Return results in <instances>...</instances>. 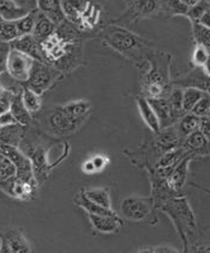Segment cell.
Masks as SVG:
<instances>
[{
    "instance_id": "1",
    "label": "cell",
    "mask_w": 210,
    "mask_h": 253,
    "mask_svg": "<svg viewBox=\"0 0 210 253\" xmlns=\"http://www.w3.org/2000/svg\"><path fill=\"white\" fill-rule=\"evenodd\" d=\"M96 36L110 48L134 62L139 69L142 65L147 63V56L156 48L150 40H146L119 24L104 27Z\"/></svg>"
},
{
    "instance_id": "2",
    "label": "cell",
    "mask_w": 210,
    "mask_h": 253,
    "mask_svg": "<svg viewBox=\"0 0 210 253\" xmlns=\"http://www.w3.org/2000/svg\"><path fill=\"white\" fill-rule=\"evenodd\" d=\"M171 60L172 55L156 47L147 56L148 69L142 76V95L146 98H166L173 89L171 79Z\"/></svg>"
},
{
    "instance_id": "3",
    "label": "cell",
    "mask_w": 210,
    "mask_h": 253,
    "mask_svg": "<svg viewBox=\"0 0 210 253\" xmlns=\"http://www.w3.org/2000/svg\"><path fill=\"white\" fill-rule=\"evenodd\" d=\"M159 211L166 214L172 220L173 227L181 238L182 246H184L182 252H186L187 246L198 232V223H196V216L193 211V208L187 202L185 194L167 200L160 207Z\"/></svg>"
},
{
    "instance_id": "4",
    "label": "cell",
    "mask_w": 210,
    "mask_h": 253,
    "mask_svg": "<svg viewBox=\"0 0 210 253\" xmlns=\"http://www.w3.org/2000/svg\"><path fill=\"white\" fill-rule=\"evenodd\" d=\"M157 208L152 196H127L121 204V214L126 220L157 224Z\"/></svg>"
},
{
    "instance_id": "5",
    "label": "cell",
    "mask_w": 210,
    "mask_h": 253,
    "mask_svg": "<svg viewBox=\"0 0 210 253\" xmlns=\"http://www.w3.org/2000/svg\"><path fill=\"white\" fill-rule=\"evenodd\" d=\"M19 148L32 162L33 171H35V176L37 178L38 184H43L51 173L52 169L55 167L48 160L49 146L43 144L42 141H38L37 143H35L26 134L23 141L20 142Z\"/></svg>"
},
{
    "instance_id": "6",
    "label": "cell",
    "mask_w": 210,
    "mask_h": 253,
    "mask_svg": "<svg viewBox=\"0 0 210 253\" xmlns=\"http://www.w3.org/2000/svg\"><path fill=\"white\" fill-rule=\"evenodd\" d=\"M64 76L65 75L62 72L58 71L57 69H55L51 65H47V63L35 60L31 72H29L28 80L23 85L32 90V91L42 95L46 91H48Z\"/></svg>"
},
{
    "instance_id": "7",
    "label": "cell",
    "mask_w": 210,
    "mask_h": 253,
    "mask_svg": "<svg viewBox=\"0 0 210 253\" xmlns=\"http://www.w3.org/2000/svg\"><path fill=\"white\" fill-rule=\"evenodd\" d=\"M87 118H76L72 115L67 114L66 112L61 109L60 105L52 107L49 113L47 114L46 126L47 129L55 135H70L78 132Z\"/></svg>"
},
{
    "instance_id": "8",
    "label": "cell",
    "mask_w": 210,
    "mask_h": 253,
    "mask_svg": "<svg viewBox=\"0 0 210 253\" xmlns=\"http://www.w3.org/2000/svg\"><path fill=\"white\" fill-rule=\"evenodd\" d=\"M29 242L20 229L8 227L0 232V253H29Z\"/></svg>"
},
{
    "instance_id": "9",
    "label": "cell",
    "mask_w": 210,
    "mask_h": 253,
    "mask_svg": "<svg viewBox=\"0 0 210 253\" xmlns=\"http://www.w3.org/2000/svg\"><path fill=\"white\" fill-rule=\"evenodd\" d=\"M33 58L24 55L22 52L12 49L9 53L8 66H6V72L9 76L18 84H24L29 78V72L32 69Z\"/></svg>"
},
{
    "instance_id": "10",
    "label": "cell",
    "mask_w": 210,
    "mask_h": 253,
    "mask_svg": "<svg viewBox=\"0 0 210 253\" xmlns=\"http://www.w3.org/2000/svg\"><path fill=\"white\" fill-rule=\"evenodd\" d=\"M148 100H150L151 105H152L153 110H155L156 115H157V118H159L161 129L175 126L178 122V119L184 115V113L178 112L177 109L173 108V105L171 104V101L168 100L167 96L166 98L148 99ZM185 114H186V113H185Z\"/></svg>"
},
{
    "instance_id": "11",
    "label": "cell",
    "mask_w": 210,
    "mask_h": 253,
    "mask_svg": "<svg viewBox=\"0 0 210 253\" xmlns=\"http://www.w3.org/2000/svg\"><path fill=\"white\" fill-rule=\"evenodd\" d=\"M160 12L161 8L159 0H133L124 18H127V23L132 24L143 18L155 17Z\"/></svg>"
},
{
    "instance_id": "12",
    "label": "cell",
    "mask_w": 210,
    "mask_h": 253,
    "mask_svg": "<svg viewBox=\"0 0 210 253\" xmlns=\"http://www.w3.org/2000/svg\"><path fill=\"white\" fill-rule=\"evenodd\" d=\"M173 87H194L203 92L210 94V78L207 75L203 70V67H194L189 74L181 76V78L176 79L172 81Z\"/></svg>"
},
{
    "instance_id": "13",
    "label": "cell",
    "mask_w": 210,
    "mask_h": 253,
    "mask_svg": "<svg viewBox=\"0 0 210 253\" xmlns=\"http://www.w3.org/2000/svg\"><path fill=\"white\" fill-rule=\"evenodd\" d=\"M181 147H184L195 160L210 156V141L199 129L186 135L182 139Z\"/></svg>"
},
{
    "instance_id": "14",
    "label": "cell",
    "mask_w": 210,
    "mask_h": 253,
    "mask_svg": "<svg viewBox=\"0 0 210 253\" xmlns=\"http://www.w3.org/2000/svg\"><path fill=\"white\" fill-rule=\"evenodd\" d=\"M94 233L96 234H115L123 227V220L119 215H99L87 214Z\"/></svg>"
},
{
    "instance_id": "15",
    "label": "cell",
    "mask_w": 210,
    "mask_h": 253,
    "mask_svg": "<svg viewBox=\"0 0 210 253\" xmlns=\"http://www.w3.org/2000/svg\"><path fill=\"white\" fill-rule=\"evenodd\" d=\"M195 158L189 153L187 156H185L181 161L178 162L175 167L172 169V171L168 175V185L171 186V189L175 191L177 195H184V186L186 185V178H187V172H189V166H190V162L194 161Z\"/></svg>"
},
{
    "instance_id": "16",
    "label": "cell",
    "mask_w": 210,
    "mask_h": 253,
    "mask_svg": "<svg viewBox=\"0 0 210 253\" xmlns=\"http://www.w3.org/2000/svg\"><path fill=\"white\" fill-rule=\"evenodd\" d=\"M10 47H12V49H15V51H19L24 55L29 56L33 60L43 62V56H42V52H41L40 43L33 37V35L19 36V37L10 42Z\"/></svg>"
},
{
    "instance_id": "17",
    "label": "cell",
    "mask_w": 210,
    "mask_h": 253,
    "mask_svg": "<svg viewBox=\"0 0 210 253\" xmlns=\"http://www.w3.org/2000/svg\"><path fill=\"white\" fill-rule=\"evenodd\" d=\"M135 104H137L139 114H141L143 123L146 124L147 128L152 133H159L161 130V126H160L159 118H157V115H156L150 100L144 95H137L135 96Z\"/></svg>"
},
{
    "instance_id": "18",
    "label": "cell",
    "mask_w": 210,
    "mask_h": 253,
    "mask_svg": "<svg viewBox=\"0 0 210 253\" xmlns=\"http://www.w3.org/2000/svg\"><path fill=\"white\" fill-rule=\"evenodd\" d=\"M28 128L29 126H24L19 123L3 126L0 128V143L19 147L20 142L23 141L24 135L28 132Z\"/></svg>"
},
{
    "instance_id": "19",
    "label": "cell",
    "mask_w": 210,
    "mask_h": 253,
    "mask_svg": "<svg viewBox=\"0 0 210 253\" xmlns=\"http://www.w3.org/2000/svg\"><path fill=\"white\" fill-rule=\"evenodd\" d=\"M36 9L48 17L56 24H58L66 18L61 0H36Z\"/></svg>"
},
{
    "instance_id": "20",
    "label": "cell",
    "mask_w": 210,
    "mask_h": 253,
    "mask_svg": "<svg viewBox=\"0 0 210 253\" xmlns=\"http://www.w3.org/2000/svg\"><path fill=\"white\" fill-rule=\"evenodd\" d=\"M61 3H62V9H64L66 19L71 20L72 23L80 27L89 0H61Z\"/></svg>"
},
{
    "instance_id": "21",
    "label": "cell",
    "mask_w": 210,
    "mask_h": 253,
    "mask_svg": "<svg viewBox=\"0 0 210 253\" xmlns=\"http://www.w3.org/2000/svg\"><path fill=\"white\" fill-rule=\"evenodd\" d=\"M10 112L14 115L17 123L22 124L24 126H31L33 124V115L28 112L22 99V90L15 94L14 99L12 101V107H10Z\"/></svg>"
},
{
    "instance_id": "22",
    "label": "cell",
    "mask_w": 210,
    "mask_h": 253,
    "mask_svg": "<svg viewBox=\"0 0 210 253\" xmlns=\"http://www.w3.org/2000/svg\"><path fill=\"white\" fill-rule=\"evenodd\" d=\"M74 204L80 207L81 209H84L86 211V214H99V215H118L113 209H108V208H104L101 205L96 204V203L91 202L89 198L85 196V194L81 191V193L76 194L75 198H74Z\"/></svg>"
},
{
    "instance_id": "23",
    "label": "cell",
    "mask_w": 210,
    "mask_h": 253,
    "mask_svg": "<svg viewBox=\"0 0 210 253\" xmlns=\"http://www.w3.org/2000/svg\"><path fill=\"white\" fill-rule=\"evenodd\" d=\"M56 29V23H53L48 17H46L44 14L38 12L37 20H36V26L33 29V37L37 40L38 43L46 41L47 38L51 37L53 33H55Z\"/></svg>"
},
{
    "instance_id": "24",
    "label": "cell",
    "mask_w": 210,
    "mask_h": 253,
    "mask_svg": "<svg viewBox=\"0 0 210 253\" xmlns=\"http://www.w3.org/2000/svg\"><path fill=\"white\" fill-rule=\"evenodd\" d=\"M31 9L20 5L17 0H0V18L6 20H17Z\"/></svg>"
},
{
    "instance_id": "25",
    "label": "cell",
    "mask_w": 210,
    "mask_h": 253,
    "mask_svg": "<svg viewBox=\"0 0 210 253\" xmlns=\"http://www.w3.org/2000/svg\"><path fill=\"white\" fill-rule=\"evenodd\" d=\"M81 191L91 202L96 203L104 208H108V209H112V198H110L109 187H85Z\"/></svg>"
},
{
    "instance_id": "26",
    "label": "cell",
    "mask_w": 210,
    "mask_h": 253,
    "mask_svg": "<svg viewBox=\"0 0 210 253\" xmlns=\"http://www.w3.org/2000/svg\"><path fill=\"white\" fill-rule=\"evenodd\" d=\"M186 252H210V225L196 232L187 246Z\"/></svg>"
},
{
    "instance_id": "27",
    "label": "cell",
    "mask_w": 210,
    "mask_h": 253,
    "mask_svg": "<svg viewBox=\"0 0 210 253\" xmlns=\"http://www.w3.org/2000/svg\"><path fill=\"white\" fill-rule=\"evenodd\" d=\"M60 108L72 117L87 118L91 109V103L89 100H72L66 104H61Z\"/></svg>"
},
{
    "instance_id": "28",
    "label": "cell",
    "mask_w": 210,
    "mask_h": 253,
    "mask_svg": "<svg viewBox=\"0 0 210 253\" xmlns=\"http://www.w3.org/2000/svg\"><path fill=\"white\" fill-rule=\"evenodd\" d=\"M199 123H200V118L196 117L193 113H186L178 119L177 123L175 124L176 129H177L178 134L182 139L189 135L190 133H193L194 130L199 129Z\"/></svg>"
},
{
    "instance_id": "29",
    "label": "cell",
    "mask_w": 210,
    "mask_h": 253,
    "mask_svg": "<svg viewBox=\"0 0 210 253\" xmlns=\"http://www.w3.org/2000/svg\"><path fill=\"white\" fill-rule=\"evenodd\" d=\"M187 155H189L187 151L185 150L184 147L180 146L177 147V148H173V150L164 153V155L159 158V161L156 162L155 167H173Z\"/></svg>"
},
{
    "instance_id": "30",
    "label": "cell",
    "mask_w": 210,
    "mask_h": 253,
    "mask_svg": "<svg viewBox=\"0 0 210 253\" xmlns=\"http://www.w3.org/2000/svg\"><path fill=\"white\" fill-rule=\"evenodd\" d=\"M22 99H23V103L24 105H26L27 109H28V112L32 115L38 114V113L42 110L43 103H42L41 95L37 94V92L32 91V90L26 87L24 85H23V89H22Z\"/></svg>"
},
{
    "instance_id": "31",
    "label": "cell",
    "mask_w": 210,
    "mask_h": 253,
    "mask_svg": "<svg viewBox=\"0 0 210 253\" xmlns=\"http://www.w3.org/2000/svg\"><path fill=\"white\" fill-rule=\"evenodd\" d=\"M161 12L168 17H176V15H182L185 17L189 10V6L184 4L181 0H159Z\"/></svg>"
},
{
    "instance_id": "32",
    "label": "cell",
    "mask_w": 210,
    "mask_h": 253,
    "mask_svg": "<svg viewBox=\"0 0 210 253\" xmlns=\"http://www.w3.org/2000/svg\"><path fill=\"white\" fill-rule=\"evenodd\" d=\"M37 17H38L37 9H31L27 14H24L23 17H20L19 19L15 20V24H17L19 36L32 35L33 29H35V26H36Z\"/></svg>"
},
{
    "instance_id": "33",
    "label": "cell",
    "mask_w": 210,
    "mask_h": 253,
    "mask_svg": "<svg viewBox=\"0 0 210 253\" xmlns=\"http://www.w3.org/2000/svg\"><path fill=\"white\" fill-rule=\"evenodd\" d=\"M207 92H203L194 87H185L182 89V109L185 113H190L193 108L195 107V104L198 103L202 96Z\"/></svg>"
},
{
    "instance_id": "34",
    "label": "cell",
    "mask_w": 210,
    "mask_h": 253,
    "mask_svg": "<svg viewBox=\"0 0 210 253\" xmlns=\"http://www.w3.org/2000/svg\"><path fill=\"white\" fill-rule=\"evenodd\" d=\"M19 37L15 20H6L0 18V42H12Z\"/></svg>"
},
{
    "instance_id": "35",
    "label": "cell",
    "mask_w": 210,
    "mask_h": 253,
    "mask_svg": "<svg viewBox=\"0 0 210 253\" xmlns=\"http://www.w3.org/2000/svg\"><path fill=\"white\" fill-rule=\"evenodd\" d=\"M210 9V1L209 0H200L199 3H196L195 5L189 6V10H187L186 15L185 17L189 18V20L191 22V24L199 23V20L202 19L203 15L208 12Z\"/></svg>"
},
{
    "instance_id": "36",
    "label": "cell",
    "mask_w": 210,
    "mask_h": 253,
    "mask_svg": "<svg viewBox=\"0 0 210 253\" xmlns=\"http://www.w3.org/2000/svg\"><path fill=\"white\" fill-rule=\"evenodd\" d=\"M210 56V51L203 44H195L191 55V65L194 67H203Z\"/></svg>"
},
{
    "instance_id": "37",
    "label": "cell",
    "mask_w": 210,
    "mask_h": 253,
    "mask_svg": "<svg viewBox=\"0 0 210 253\" xmlns=\"http://www.w3.org/2000/svg\"><path fill=\"white\" fill-rule=\"evenodd\" d=\"M17 175V169L9 158L3 157L0 160V182L6 181Z\"/></svg>"
},
{
    "instance_id": "38",
    "label": "cell",
    "mask_w": 210,
    "mask_h": 253,
    "mask_svg": "<svg viewBox=\"0 0 210 253\" xmlns=\"http://www.w3.org/2000/svg\"><path fill=\"white\" fill-rule=\"evenodd\" d=\"M210 110V94H204L202 99L195 104V107L193 108L190 113L195 114L196 117L202 118V117H207L208 113Z\"/></svg>"
},
{
    "instance_id": "39",
    "label": "cell",
    "mask_w": 210,
    "mask_h": 253,
    "mask_svg": "<svg viewBox=\"0 0 210 253\" xmlns=\"http://www.w3.org/2000/svg\"><path fill=\"white\" fill-rule=\"evenodd\" d=\"M10 51H12V47H10L9 42H0V75H3L4 72H6Z\"/></svg>"
},
{
    "instance_id": "40",
    "label": "cell",
    "mask_w": 210,
    "mask_h": 253,
    "mask_svg": "<svg viewBox=\"0 0 210 253\" xmlns=\"http://www.w3.org/2000/svg\"><path fill=\"white\" fill-rule=\"evenodd\" d=\"M137 252H151V253H175L180 252L177 248L171 247L167 245H159V246H147V247H141L137 250Z\"/></svg>"
},
{
    "instance_id": "41",
    "label": "cell",
    "mask_w": 210,
    "mask_h": 253,
    "mask_svg": "<svg viewBox=\"0 0 210 253\" xmlns=\"http://www.w3.org/2000/svg\"><path fill=\"white\" fill-rule=\"evenodd\" d=\"M90 160H91L92 165H94V169H95L96 173L101 172V171H103L108 165H109V158H108L107 156L100 155V153L91 156Z\"/></svg>"
},
{
    "instance_id": "42",
    "label": "cell",
    "mask_w": 210,
    "mask_h": 253,
    "mask_svg": "<svg viewBox=\"0 0 210 253\" xmlns=\"http://www.w3.org/2000/svg\"><path fill=\"white\" fill-rule=\"evenodd\" d=\"M199 130L210 141V119L208 117H202L199 123Z\"/></svg>"
},
{
    "instance_id": "43",
    "label": "cell",
    "mask_w": 210,
    "mask_h": 253,
    "mask_svg": "<svg viewBox=\"0 0 210 253\" xmlns=\"http://www.w3.org/2000/svg\"><path fill=\"white\" fill-rule=\"evenodd\" d=\"M0 123H1V126H10V124L17 123V121H15L14 115L12 114V112H10V110H8V112L3 113V114H0Z\"/></svg>"
},
{
    "instance_id": "44",
    "label": "cell",
    "mask_w": 210,
    "mask_h": 253,
    "mask_svg": "<svg viewBox=\"0 0 210 253\" xmlns=\"http://www.w3.org/2000/svg\"><path fill=\"white\" fill-rule=\"evenodd\" d=\"M189 185H190V186H193V187H195V189H198V190H202V191H204V193L207 194V195L210 196V189H209V187L202 186V185L195 184V182H189Z\"/></svg>"
},
{
    "instance_id": "45",
    "label": "cell",
    "mask_w": 210,
    "mask_h": 253,
    "mask_svg": "<svg viewBox=\"0 0 210 253\" xmlns=\"http://www.w3.org/2000/svg\"><path fill=\"white\" fill-rule=\"evenodd\" d=\"M203 70H204L205 74H207V75L210 78V56H209V58H208L207 62H205L204 66H203Z\"/></svg>"
},
{
    "instance_id": "46",
    "label": "cell",
    "mask_w": 210,
    "mask_h": 253,
    "mask_svg": "<svg viewBox=\"0 0 210 253\" xmlns=\"http://www.w3.org/2000/svg\"><path fill=\"white\" fill-rule=\"evenodd\" d=\"M182 3L186 4L187 6H191V5H195L196 3H199L200 0H181Z\"/></svg>"
},
{
    "instance_id": "47",
    "label": "cell",
    "mask_w": 210,
    "mask_h": 253,
    "mask_svg": "<svg viewBox=\"0 0 210 253\" xmlns=\"http://www.w3.org/2000/svg\"><path fill=\"white\" fill-rule=\"evenodd\" d=\"M3 92H4V87H1V86H0V95L3 94Z\"/></svg>"
},
{
    "instance_id": "48",
    "label": "cell",
    "mask_w": 210,
    "mask_h": 253,
    "mask_svg": "<svg viewBox=\"0 0 210 253\" xmlns=\"http://www.w3.org/2000/svg\"><path fill=\"white\" fill-rule=\"evenodd\" d=\"M0 157H3V155H1V150H0Z\"/></svg>"
},
{
    "instance_id": "49",
    "label": "cell",
    "mask_w": 210,
    "mask_h": 253,
    "mask_svg": "<svg viewBox=\"0 0 210 253\" xmlns=\"http://www.w3.org/2000/svg\"><path fill=\"white\" fill-rule=\"evenodd\" d=\"M0 128H1V123H0Z\"/></svg>"
},
{
    "instance_id": "50",
    "label": "cell",
    "mask_w": 210,
    "mask_h": 253,
    "mask_svg": "<svg viewBox=\"0 0 210 253\" xmlns=\"http://www.w3.org/2000/svg\"><path fill=\"white\" fill-rule=\"evenodd\" d=\"M208 49H209V51H210V46H209V48H208Z\"/></svg>"
},
{
    "instance_id": "51",
    "label": "cell",
    "mask_w": 210,
    "mask_h": 253,
    "mask_svg": "<svg viewBox=\"0 0 210 253\" xmlns=\"http://www.w3.org/2000/svg\"><path fill=\"white\" fill-rule=\"evenodd\" d=\"M209 1H210V0H209Z\"/></svg>"
}]
</instances>
